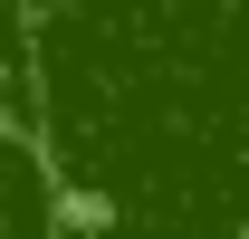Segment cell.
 <instances>
[{
	"label": "cell",
	"instance_id": "obj_1",
	"mask_svg": "<svg viewBox=\"0 0 249 239\" xmlns=\"http://www.w3.org/2000/svg\"><path fill=\"white\" fill-rule=\"evenodd\" d=\"M29 67L77 239H249V0H29Z\"/></svg>",
	"mask_w": 249,
	"mask_h": 239
},
{
	"label": "cell",
	"instance_id": "obj_2",
	"mask_svg": "<svg viewBox=\"0 0 249 239\" xmlns=\"http://www.w3.org/2000/svg\"><path fill=\"white\" fill-rule=\"evenodd\" d=\"M0 239H67V191L29 115L0 105Z\"/></svg>",
	"mask_w": 249,
	"mask_h": 239
}]
</instances>
